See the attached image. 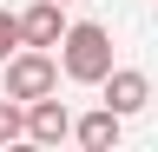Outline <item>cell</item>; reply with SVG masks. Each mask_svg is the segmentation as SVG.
<instances>
[{
    "label": "cell",
    "instance_id": "cell-1",
    "mask_svg": "<svg viewBox=\"0 0 158 152\" xmlns=\"http://www.w3.org/2000/svg\"><path fill=\"white\" fill-rule=\"evenodd\" d=\"M59 66H66L73 86H99L112 73V33L99 27V20H73L66 40H59Z\"/></svg>",
    "mask_w": 158,
    "mask_h": 152
},
{
    "label": "cell",
    "instance_id": "cell-2",
    "mask_svg": "<svg viewBox=\"0 0 158 152\" xmlns=\"http://www.w3.org/2000/svg\"><path fill=\"white\" fill-rule=\"evenodd\" d=\"M59 73H66V66L53 60V46H20L7 60V93L33 106V99H46V93H59Z\"/></svg>",
    "mask_w": 158,
    "mask_h": 152
},
{
    "label": "cell",
    "instance_id": "cell-3",
    "mask_svg": "<svg viewBox=\"0 0 158 152\" xmlns=\"http://www.w3.org/2000/svg\"><path fill=\"white\" fill-rule=\"evenodd\" d=\"M73 126L79 119L66 112V99H53V93L27 106V145H59V139H73Z\"/></svg>",
    "mask_w": 158,
    "mask_h": 152
},
{
    "label": "cell",
    "instance_id": "cell-4",
    "mask_svg": "<svg viewBox=\"0 0 158 152\" xmlns=\"http://www.w3.org/2000/svg\"><path fill=\"white\" fill-rule=\"evenodd\" d=\"M99 93H106V106H112V112H125V119H132V112H145L152 80H145L138 66H112L106 80H99Z\"/></svg>",
    "mask_w": 158,
    "mask_h": 152
},
{
    "label": "cell",
    "instance_id": "cell-5",
    "mask_svg": "<svg viewBox=\"0 0 158 152\" xmlns=\"http://www.w3.org/2000/svg\"><path fill=\"white\" fill-rule=\"evenodd\" d=\"M20 27H27V46H59L66 40V0H33L27 13H20Z\"/></svg>",
    "mask_w": 158,
    "mask_h": 152
},
{
    "label": "cell",
    "instance_id": "cell-6",
    "mask_svg": "<svg viewBox=\"0 0 158 152\" xmlns=\"http://www.w3.org/2000/svg\"><path fill=\"white\" fill-rule=\"evenodd\" d=\"M73 139L86 145V152H112L118 139H125V112H112V106H99V112H86V119L73 126Z\"/></svg>",
    "mask_w": 158,
    "mask_h": 152
},
{
    "label": "cell",
    "instance_id": "cell-7",
    "mask_svg": "<svg viewBox=\"0 0 158 152\" xmlns=\"http://www.w3.org/2000/svg\"><path fill=\"white\" fill-rule=\"evenodd\" d=\"M20 139H27V99L7 93L0 99V145H20Z\"/></svg>",
    "mask_w": 158,
    "mask_h": 152
},
{
    "label": "cell",
    "instance_id": "cell-8",
    "mask_svg": "<svg viewBox=\"0 0 158 152\" xmlns=\"http://www.w3.org/2000/svg\"><path fill=\"white\" fill-rule=\"evenodd\" d=\"M20 46H27V27H20V13H7V7H0V66H7Z\"/></svg>",
    "mask_w": 158,
    "mask_h": 152
},
{
    "label": "cell",
    "instance_id": "cell-9",
    "mask_svg": "<svg viewBox=\"0 0 158 152\" xmlns=\"http://www.w3.org/2000/svg\"><path fill=\"white\" fill-rule=\"evenodd\" d=\"M66 7H73V0H66Z\"/></svg>",
    "mask_w": 158,
    "mask_h": 152
}]
</instances>
